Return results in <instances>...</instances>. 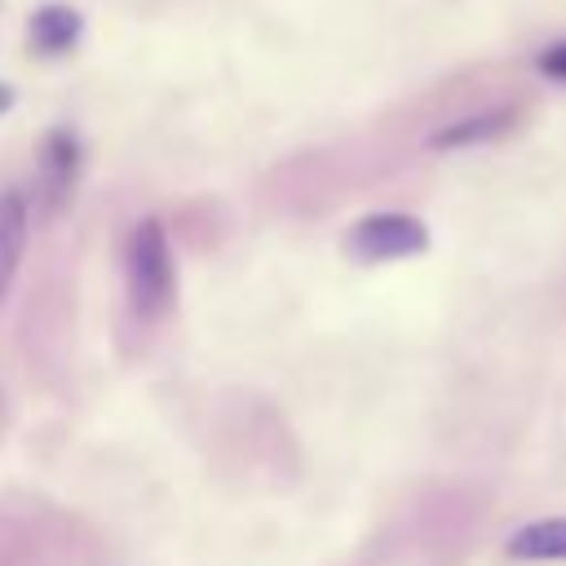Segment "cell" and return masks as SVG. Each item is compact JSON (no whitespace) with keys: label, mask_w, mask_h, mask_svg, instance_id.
Masks as SVG:
<instances>
[{"label":"cell","mask_w":566,"mask_h":566,"mask_svg":"<svg viewBox=\"0 0 566 566\" xmlns=\"http://www.w3.org/2000/svg\"><path fill=\"white\" fill-rule=\"evenodd\" d=\"M27 234H31V203L22 190H4L0 195V296L9 292L27 256Z\"/></svg>","instance_id":"5b68a950"},{"label":"cell","mask_w":566,"mask_h":566,"mask_svg":"<svg viewBox=\"0 0 566 566\" xmlns=\"http://www.w3.org/2000/svg\"><path fill=\"white\" fill-rule=\"evenodd\" d=\"M539 71H544L548 80H566V40H562V44H548V49L539 53Z\"/></svg>","instance_id":"ba28073f"},{"label":"cell","mask_w":566,"mask_h":566,"mask_svg":"<svg viewBox=\"0 0 566 566\" xmlns=\"http://www.w3.org/2000/svg\"><path fill=\"white\" fill-rule=\"evenodd\" d=\"M504 124H509V111H482V115H469V119H455V124L438 128V133L429 137V146H433V150L473 146V142H486V137H495Z\"/></svg>","instance_id":"52a82bcc"},{"label":"cell","mask_w":566,"mask_h":566,"mask_svg":"<svg viewBox=\"0 0 566 566\" xmlns=\"http://www.w3.org/2000/svg\"><path fill=\"white\" fill-rule=\"evenodd\" d=\"M128 301H133V314L137 318H159L168 305H172V287H177V274H172V243H168V230L159 217H142L128 234Z\"/></svg>","instance_id":"6da1fadb"},{"label":"cell","mask_w":566,"mask_h":566,"mask_svg":"<svg viewBox=\"0 0 566 566\" xmlns=\"http://www.w3.org/2000/svg\"><path fill=\"white\" fill-rule=\"evenodd\" d=\"M13 102H18V93H13V84H0V115H4V111H9Z\"/></svg>","instance_id":"9c48e42d"},{"label":"cell","mask_w":566,"mask_h":566,"mask_svg":"<svg viewBox=\"0 0 566 566\" xmlns=\"http://www.w3.org/2000/svg\"><path fill=\"white\" fill-rule=\"evenodd\" d=\"M75 177H80V137L71 128H49L35 159V199L44 217H53L71 199Z\"/></svg>","instance_id":"3957f363"},{"label":"cell","mask_w":566,"mask_h":566,"mask_svg":"<svg viewBox=\"0 0 566 566\" xmlns=\"http://www.w3.org/2000/svg\"><path fill=\"white\" fill-rule=\"evenodd\" d=\"M345 243L358 261H398V256L424 252L429 230H424V221H416L407 212H371L349 230Z\"/></svg>","instance_id":"7a4b0ae2"},{"label":"cell","mask_w":566,"mask_h":566,"mask_svg":"<svg viewBox=\"0 0 566 566\" xmlns=\"http://www.w3.org/2000/svg\"><path fill=\"white\" fill-rule=\"evenodd\" d=\"M504 553L513 562H566V517L526 522L522 531L509 535Z\"/></svg>","instance_id":"8992f818"},{"label":"cell","mask_w":566,"mask_h":566,"mask_svg":"<svg viewBox=\"0 0 566 566\" xmlns=\"http://www.w3.org/2000/svg\"><path fill=\"white\" fill-rule=\"evenodd\" d=\"M80 35H84V18H80V9H71V4H40L35 13H31V22H27V40H31V49L40 53V57H66L75 44H80Z\"/></svg>","instance_id":"277c9868"}]
</instances>
